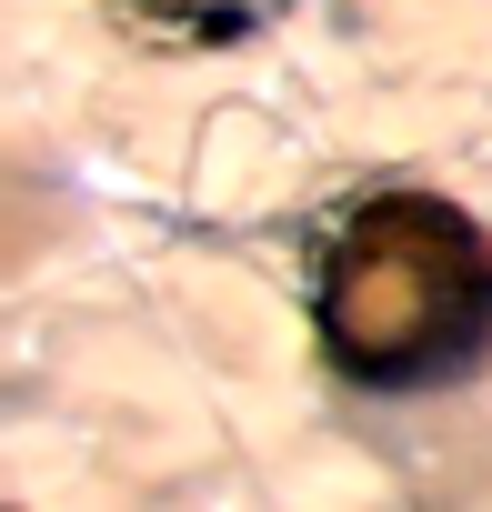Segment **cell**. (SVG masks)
Returning a JSON list of instances; mask_svg holds the SVG:
<instances>
[{
	"instance_id": "cell-1",
	"label": "cell",
	"mask_w": 492,
	"mask_h": 512,
	"mask_svg": "<svg viewBox=\"0 0 492 512\" xmlns=\"http://www.w3.org/2000/svg\"><path fill=\"white\" fill-rule=\"evenodd\" d=\"M322 352L372 392L462 382L492 352V241L432 191H372L332 221L312 262Z\"/></svg>"
},
{
	"instance_id": "cell-2",
	"label": "cell",
	"mask_w": 492,
	"mask_h": 512,
	"mask_svg": "<svg viewBox=\"0 0 492 512\" xmlns=\"http://www.w3.org/2000/svg\"><path fill=\"white\" fill-rule=\"evenodd\" d=\"M121 11H141V21H161L181 41H252L262 21L292 11V0H121Z\"/></svg>"
}]
</instances>
